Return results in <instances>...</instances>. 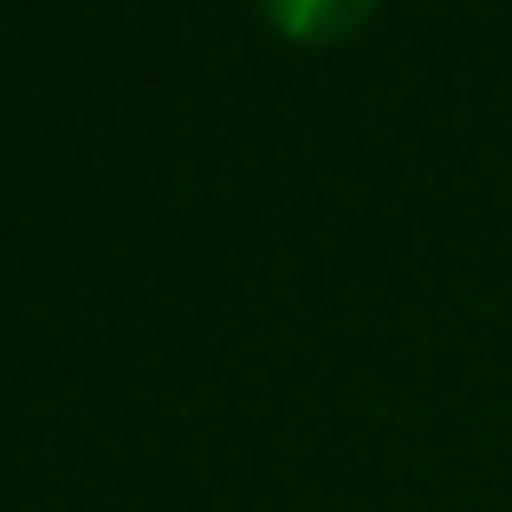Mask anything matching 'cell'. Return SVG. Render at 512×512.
<instances>
[{"instance_id":"cell-1","label":"cell","mask_w":512,"mask_h":512,"mask_svg":"<svg viewBox=\"0 0 512 512\" xmlns=\"http://www.w3.org/2000/svg\"><path fill=\"white\" fill-rule=\"evenodd\" d=\"M260 7L286 39H299V46H331V39H350L370 20L376 0H260Z\"/></svg>"}]
</instances>
